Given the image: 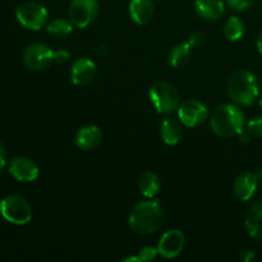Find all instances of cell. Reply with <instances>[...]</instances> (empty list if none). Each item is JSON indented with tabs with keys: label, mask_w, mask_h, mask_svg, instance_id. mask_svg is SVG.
<instances>
[{
	"label": "cell",
	"mask_w": 262,
	"mask_h": 262,
	"mask_svg": "<svg viewBox=\"0 0 262 262\" xmlns=\"http://www.w3.org/2000/svg\"><path fill=\"white\" fill-rule=\"evenodd\" d=\"M164 223V211L158 201H141L133 206L128 217L130 229L141 235L158 232Z\"/></svg>",
	"instance_id": "6da1fadb"
},
{
	"label": "cell",
	"mask_w": 262,
	"mask_h": 262,
	"mask_svg": "<svg viewBox=\"0 0 262 262\" xmlns=\"http://www.w3.org/2000/svg\"><path fill=\"white\" fill-rule=\"evenodd\" d=\"M245 113L234 104H223L210 117V125L215 135L220 137H234L245 130Z\"/></svg>",
	"instance_id": "7a4b0ae2"
},
{
	"label": "cell",
	"mask_w": 262,
	"mask_h": 262,
	"mask_svg": "<svg viewBox=\"0 0 262 262\" xmlns=\"http://www.w3.org/2000/svg\"><path fill=\"white\" fill-rule=\"evenodd\" d=\"M260 86L255 74L250 71L235 72L228 82V95L238 106H251L257 100Z\"/></svg>",
	"instance_id": "3957f363"
},
{
	"label": "cell",
	"mask_w": 262,
	"mask_h": 262,
	"mask_svg": "<svg viewBox=\"0 0 262 262\" xmlns=\"http://www.w3.org/2000/svg\"><path fill=\"white\" fill-rule=\"evenodd\" d=\"M151 102L160 114H170L181 105V95L178 90L169 82H156L148 92Z\"/></svg>",
	"instance_id": "277c9868"
},
{
	"label": "cell",
	"mask_w": 262,
	"mask_h": 262,
	"mask_svg": "<svg viewBox=\"0 0 262 262\" xmlns=\"http://www.w3.org/2000/svg\"><path fill=\"white\" fill-rule=\"evenodd\" d=\"M0 214L7 222L15 225H25L32 219L31 205L18 194H9L0 201Z\"/></svg>",
	"instance_id": "5b68a950"
},
{
	"label": "cell",
	"mask_w": 262,
	"mask_h": 262,
	"mask_svg": "<svg viewBox=\"0 0 262 262\" xmlns=\"http://www.w3.org/2000/svg\"><path fill=\"white\" fill-rule=\"evenodd\" d=\"M17 20L27 30L38 31L48 23L49 13L42 4L36 2H26L15 10Z\"/></svg>",
	"instance_id": "8992f818"
},
{
	"label": "cell",
	"mask_w": 262,
	"mask_h": 262,
	"mask_svg": "<svg viewBox=\"0 0 262 262\" xmlns=\"http://www.w3.org/2000/svg\"><path fill=\"white\" fill-rule=\"evenodd\" d=\"M99 14L97 0H72L69 5V19L74 27L86 28Z\"/></svg>",
	"instance_id": "52a82bcc"
},
{
	"label": "cell",
	"mask_w": 262,
	"mask_h": 262,
	"mask_svg": "<svg viewBox=\"0 0 262 262\" xmlns=\"http://www.w3.org/2000/svg\"><path fill=\"white\" fill-rule=\"evenodd\" d=\"M178 117L186 127H199L209 118V107L200 100L188 99L179 105Z\"/></svg>",
	"instance_id": "ba28073f"
},
{
	"label": "cell",
	"mask_w": 262,
	"mask_h": 262,
	"mask_svg": "<svg viewBox=\"0 0 262 262\" xmlns=\"http://www.w3.org/2000/svg\"><path fill=\"white\" fill-rule=\"evenodd\" d=\"M26 67L32 71H42L54 61V51L42 42H35L23 53Z\"/></svg>",
	"instance_id": "9c48e42d"
},
{
	"label": "cell",
	"mask_w": 262,
	"mask_h": 262,
	"mask_svg": "<svg viewBox=\"0 0 262 262\" xmlns=\"http://www.w3.org/2000/svg\"><path fill=\"white\" fill-rule=\"evenodd\" d=\"M9 173L17 181L30 183V182L37 179L38 174H40V169H38L37 164L31 160L30 158L18 156V158H14L10 161Z\"/></svg>",
	"instance_id": "30bf717a"
},
{
	"label": "cell",
	"mask_w": 262,
	"mask_h": 262,
	"mask_svg": "<svg viewBox=\"0 0 262 262\" xmlns=\"http://www.w3.org/2000/svg\"><path fill=\"white\" fill-rule=\"evenodd\" d=\"M184 241V234L179 229L168 230L159 241V255L165 258H176L183 251Z\"/></svg>",
	"instance_id": "8fae6325"
},
{
	"label": "cell",
	"mask_w": 262,
	"mask_h": 262,
	"mask_svg": "<svg viewBox=\"0 0 262 262\" xmlns=\"http://www.w3.org/2000/svg\"><path fill=\"white\" fill-rule=\"evenodd\" d=\"M96 66L89 58H79L71 67V81L77 86H86L94 79Z\"/></svg>",
	"instance_id": "7c38bea8"
},
{
	"label": "cell",
	"mask_w": 262,
	"mask_h": 262,
	"mask_svg": "<svg viewBox=\"0 0 262 262\" xmlns=\"http://www.w3.org/2000/svg\"><path fill=\"white\" fill-rule=\"evenodd\" d=\"M258 178L255 171H245L234 182V193L241 201H248L255 196L258 187Z\"/></svg>",
	"instance_id": "4fadbf2b"
},
{
	"label": "cell",
	"mask_w": 262,
	"mask_h": 262,
	"mask_svg": "<svg viewBox=\"0 0 262 262\" xmlns=\"http://www.w3.org/2000/svg\"><path fill=\"white\" fill-rule=\"evenodd\" d=\"M102 140V132L97 125L87 124L79 128L76 135L77 147L83 151H90L96 148Z\"/></svg>",
	"instance_id": "5bb4252c"
},
{
	"label": "cell",
	"mask_w": 262,
	"mask_h": 262,
	"mask_svg": "<svg viewBox=\"0 0 262 262\" xmlns=\"http://www.w3.org/2000/svg\"><path fill=\"white\" fill-rule=\"evenodd\" d=\"M194 12L206 20H217L224 15L225 4L223 0H196Z\"/></svg>",
	"instance_id": "9a60e30c"
},
{
	"label": "cell",
	"mask_w": 262,
	"mask_h": 262,
	"mask_svg": "<svg viewBox=\"0 0 262 262\" xmlns=\"http://www.w3.org/2000/svg\"><path fill=\"white\" fill-rule=\"evenodd\" d=\"M155 7L152 0H130L129 15L137 25H147L152 20Z\"/></svg>",
	"instance_id": "2e32d148"
},
{
	"label": "cell",
	"mask_w": 262,
	"mask_h": 262,
	"mask_svg": "<svg viewBox=\"0 0 262 262\" xmlns=\"http://www.w3.org/2000/svg\"><path fill=\"white\" fill-rule=\"evenodd\" d=\"M246 228L251 237L262 241V200L255 202L246 215Z\"/></svg>",
	"instance_id": "e0dca14e"
},
{
	"label": "cell",
	"mask_w": 262,
	"mask_h": 262,
	"mask_svg": "<svg viewBox=\"0 0 262 262\" xmlns=\"http://www.w3.org/2000/svg\"><path fill=\"white\" fill-rule=\"evenodd\" d=\"M160 136L164 142L169 146H174L182 140L183 129L181 123L173 118H166L160 124Z\"/></svg>",
	"instance_id": "ac0fdd59"
},
{
	"label": "cell",
	"mask_w": 262,
	"mask_h": 262,
	"mask_svg": "<svg viewBox=\"0 0 262 262\" xmlns=\"http://www.w3.org/2000/svg\"><path fill=\"white\" fill-rule=\"evenodd\" d=\"M138 189L146 199H154L161 189V181L154 171H145L138 179Z\"/></svg>",
	"instance_id": "d6986e66"
},
{
	"label": "cell",
	"mask_w": 262,
	"mask_h": 262,
	"mask_svg": "<svg viewBox=\"0 0 262 262\" xmlns=\"http://www.w3.org/2000/svg\"><path fill=\"white\" fill-rule=\"evenodd\" d=\"M192 54V46L188 42H182L174 46L168 54V63L173 68H181L188 63Z\"/></svg>",
	"instance_id": "ffe728a7"
},
{
	"label": "cell",
	"mask_w": 262,
	"mask_h": 262,
	"mask_svg": "<svg viewBox=\"0 0 262 262\" xmlns=\"http://www.w3.org/2000/svg\"><path fill=\"white\" fill-rule=\"evenodd\" d=\"M72 30H73V23L71 22V19L68 20L64 18H56L46 25V31L56 38L67 37L69 33H72Z\"/></svg>",
	"instance_id": "44dd1931"
},
{
	"label": "cell",
	"mask_w": 262,
	"mask_h": 262,
	"mask_svg": "<svg viewBox=\"0 0 262 262\" xmlns=\"http://www.w3.org/2000/svg\"><path fill=\"white\" fill-rule=\"evenodd\" d=\"M245 22L239 17H235V15L230 17L224 26V33L228 40L230 41L241 40L243 35H245Z\"/></svg>",
	"instance_id": "7402d4cb"
},
{
	"label": "cell",
	"mask_w": 262,
	"mask_h": 262,
	"mask_svg": "<svg viewBox=\"0 0 262 262\" xmlns=\"http://www.w3.org/2000/svg\"><path fill=\"white\" fill-rule=\"evenodd\" d=\"M246 130L250 133L251 137L261 138L262 137V117H257L251 119L250 122L247 123Z\"/></svg>",
	"instance_id": "603a6c76"
},
{
	"label": "cell",
	"mask_w": 262,
	"mask_h": 262,
	"mask_svg": "<svg viewBox=\"0 0 262 262\" xmlns=\"http://www.w3.org/2000/svg\"><path fill=\"white\" fill-rule=\"evenodd\" d=\"M256 0H225L228 7L234 12H243L253 5Z\"/></svg>",
	"instance_id": "cb8c5ba5"
},
{
	"label": "cell",
	"mask_w": 262,
	"mask_h": 262,
	"mask_svg": "<svg viewBox=\"0 0 262 262\" xmlns=\"http://www.w3.org/2000/svg\"><path fill=\"white\" fill-rule=\"evenodd\" d=\"M159 255L158 247H152V246H147V247H143L142 250L138 253V257H140L141 262H147L155 260L156 256Z\"/></svg>",
	"instance_id": "d4e9b609"
},
{
	"label": "cell",
	"mask_w": 262,
	"mask_h": 262,
	"mask_svg": "<svg viewBox=\"0 0 262 262\" xmlns=\"http://www.w3.org/2000/svg\"><path fill=\"white\" fill-rule=\"evenodd\" d=\"M205 41V35L201 32H194L192 33L191 36H189L188 41L187 42L189 43V45L192 46V48H199V46H201L202 43H204Z\"/></svg>",
	"instance_id": "484cf974"
},
{
	"label": "cell",
	"mask_w": 262,
	"mask_h": 262,
	"mask_svg": "<svg viewBox=\"0 0 262 262\" xmlns=\"http://www.w3.org/2000/svg\"><path fill=\"white\" fill-rule=\"evenodd\" d=\"M71 58V54L67 50H56L54 51V61L59 64H64L69 60Z\"/></svg>",
	"instance_id": "4316f807"
},
{
	"label": "cell",
	"mask_w": 262,
	"mask_h": 262,
	"mask_svg": "<svg viewBox=\"0 0 262 262\" xmlns=\"http://www.w3.org/2000/svg\"><path fill=\"white\" fill-rule=\"evenodd\" d=\"M5 160H7V154H5L4 146H3L2 142H0V173H2V170L4 169Z\"/></svg>",
	"instance_id": "83f0119b"
},
{
	"label": "cell",
	"mask_w": 262,
	"mask_h": 262,
	"mask_svg": "<svg viewBox=\"0 0 262 262\" xmlns=\"http://www.w3.org/2000/svg\"><path fill=\"white\" fill-rule=\"evenodd\" d=\"M257 50L262 55V31L260 35H258V38H257Z\"/></svg>",
	"instance_id": "f1b7e54d"
},
{
	"label": "cell",
	"mask_w": 262,
	"mask_h": 262,
	"mask_svg": "<svg viewBox=\"0 0 262 262\" xmlns=\"http://www.w3.org/2000/svg\"><path fill=\"white\" fill-rule=\"evenodd\" d=\"M255 174H256V176H257L258 181H262V166H260V168L256 169Z\"/></svg>",
	"instance_id": "f546056e"
},
{
	"label": "cell",
	"mask_w": 262,
	"mask_h": 262,
	"mask_svg": "<svg viewBox=\"0 0 262 262\" xmlns=\"http://www.w3.org/2000/svg\"><path fill=\"white\" fill-rule=\"evenodd\" d=\"M253 256H255V253H253L252 251H247V256H246V257H245V260L246 261H250L251 258L253 257Z\"/></svg>",
	"instance_id": "4dcf8cb0"
},
{
	"label": "cell",
	"mask_w": 262,
	"mask_h": 262,
	"mask_svg": "<svg viewBox=\"0 0 262 262\" xmlns=\"http://www.w3.org/2000/svg\"><path fill=\"white\" fill-rule=\"evenodd\" d=\"M258 104H260V106H261V109H262V97L260 100H258Z\"/></svg>",
	"instance_id": "1f68e13d"
}]
</instances>
